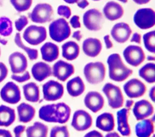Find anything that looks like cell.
<instances>
[{
    "label": "cell",
    "instance_id": "6da1fadb",
    "mask_svg": "<svg viewBox=\"0 0 155 137\" xmlns=\"http://www.w3.org/2000/svg\"><path fill=\"white\" fill-rule=\"evenodd\" d=\"M70 115V107L63 102L47 104L39 110V118L47 122L64 124L69 120Z\"/></svg>",
    "mask_w": 155,
    "mask_h": 137
},
{
    "label": "cell",
    "instance_id": "7a4b0ae2",
    "mask_svg": "<svg viewBox=\"0 0 155 137\" xmlns=\"http://www.w3.org/2000/svg\"><path fill=\"white\" fill-rule=\"evenodd\" d=\"M107 62L109 78L114 81H124L133 73V70L125 65L118 53L111 54L108 57Z\"/></svg>",
    "mask_w": 155,
    "mask_h": 137
},
{
    "label": "cell",
    "instance_id": "3957f363",
    "mask_svg": "<svg viewBox=\"0 0 155 137\" xmlns=\"http://www.w3.org/2000/svg\"><path fill=\"white\" fill-rule=\"evenodd\" d=\"M106 69L102 62H91L84 67V75L87 81L91 84H97L102 82L105 76Z\"/></svg>",
    "mask_w": 155,
    "mask_h": 137
},
{
    "label": "cell",
    "instance_id": "277c9868",
    "mask_svg": "<svg viewBox=\"0 0 155 137\" xmlns=\"http://www.w3.org/2000/svg\"><path fill=\"white\" fill-rule=\"evenodd\" d=\"M71 34V29L67 21L64 18L53 21L49 25V35L51 39L61 42L67 39Z\"/></svg>",
    "mask_w": 155,
    "mask_h": 137
},
{
    "label": "cell",
    "instance_id": "5b68a950",
    "mask_svg": "<svg viewBox=\"0 0 155 137\" xmlns=\"http://www.w3.org/2000/svg\"><path fill=\"white\" fill-rule=\"evenodd\" d=\"M102 92L107 98L108 105L111 109H117L123 106L124 97L119 87L108 82L104 85Z\"/></svg>",
    "mask_w": 155,
    "mask_h": 137
},
{
    "label": "cell",
    "instance_id": "8992f818",
    "mask_svg": "<svg viewBox=\"0 0 155 137\" xmlns=\"http://www.w3.org/2000/svg\"><path fill=\"white\" fill-rule=\"evenodd\" d=\"M133 21L139 28L149 29L155 25V12L151 8H140L134 13Z\"/></svg>",
    "mask_w": 155,
    "mask_h": 137
},
{
    "label": "cell",
    "instance_id": "52a82bcc",
    "mask_svg": "<svg viewBox=\"0 0 155 137\" xmlns=\"http://www.w3.org/2000/svg\"><path fill=\"white\" fill-rule=\"evenodd\" d=\"M22 36L29 44L37 45L46 39L47 30L43 26L31 25L26 28Z\"/></svg>",
    "mask_w": 155,
    "mask_h": 137
},
{
    "label": "cell",
    "instance_id": "ba28073f",
    "mask_svg": "<svg viewBox=\"0 0 155 137\" xmlns=\"http://www.w3.org/2000/svg\"><path fill=\"white\" fill-rule=\"evenodd\" d=\"M53 10L52 7L47 3L37 4L29 14L32 22L43 24L49 22L52 19Z\"/></svg>",
    "mask_w": 155,
    "mask_h": 137
},
{
    "label": "cell",
    "instance_id": "9c48e42d",
    "mask_svg": "<svg viewBox=\"0 0 155 137\" xmlns=\"http://www.w3.org/2000/svg\"><path fill=\"white\" fill-rule=\"evenodd\" d=\"M43 98L47 101H55L64 95V86L60 82L50 80L42 85Z\"/></svg>",
    "mask_w": 155,
    "mask_h": 137
},
{
    "label": "cell",
    "instance_id": "30bf717a",
    "mask_svg": "<svg viewBox=\"0 0 155 137\" xmlns=\"http://www.w3.org/2000/svg\"><path fill=\"white\" fill-rule=\"evenodd\" d=\"M0 96L4 102L10 104H16L21 99L20 89L15 82H7L0 91Z\"/></svg>",
    "mask_w": 155,
    "mask_h": 137
},
{
    "label": "cell",
    "instance_id": "8fae6325",
    "mask_svg": "<svg viewBox=\"0 0 155 137\" xmlns=\"http://www.w3.org/2000/svg\"><path fill=\"white\" fill-rule=\"evenodd\" d=\"M93 124V118L87 111L82 109L76 110L73 115L71 125L78 132H82L90 129Z\"/></svg>",
    "mask_w": 155,
    "mask_h": 137
},
{
    "label": "cell",
    "instance_id": "7c38bea8",
    "mask_svg": "<svg viewBox=\"0 0 155 137\" xmlns=\"http://www.w3.org/2000/svg\"><path fill=\"white\" fill-rule=\"evenodd\" d=\"M104 22L102 13L96 8L87 10L83 15L85 27L91 31H98L102 28Z\"/></svg>",
    "mask_w": 155,
    "mask_h": 137
},
{
    "label": "cell",
    "instance_id": "4fadbf2b",
    "mask_svg": "<svg viewBox=\"0 0 155 137\" xmlns=\"http://www.w3.org/2000/svg\"><path fill=\"white\" fill-rule=\"evenodd\" d=\"M123 56L126 62L133 67L139 66L145 59L143 49L135 45H128L123 52Z\"/></svg>",
    "mask_w": 155,
    "mask_h": 137
},
{
    "label": "cell",
    "instance_id": "5bb4252c",
    "mask_svg": "<svg viewBox=\"0 0 155 137\" xmlns=\"http://www.w3.org/2000/svg\"><path fill=\"white\" fill-rule=\"evenodd\" d=\"M126 95L131 98H137L142 96L147 91L145 84L137 78H133L128 81L123 86Z\"/></svg>",
    "mask_w": 155,
    "mask_h": 137
},
{
    "label": "cell",
    "instance_id": "9a60e30c",
    "mask_svg": "<svg viewBox=\"0 0 155 137\" xmlns=\"http://www.w3.org/2000/svg\"><path fill=\"white\" fill-rule=\"evenodd\" d=\"M74 73V65L64 61L59 60L53 65L52 75L61 81H65Z\"/></svg>",
    "mask_w": 155,
    "mask_h": 137
},
{
    "label": "cell",
    "instance_id": "2e32d148",
    "mask_svg": "<svg viewBox=\"0 0 155 137\" xmlns=\"http://www.w3.org/2000/svg\"><path fill=\"white\" fill-rule=\"evenodd\" d=\"M133 113L137 121L146 119L154 113L153 104L147 99H140L136 102L133 107Z\"/></svg>",
    "mask_w": 155,
    "mask_h": 137
},
{
    "label": "cell",
    "instance_id": "e0dca14e",
    "mask_svg": "<svg viewBox=\"0 0 155 137\" xmlns=\"http://www.w3.org/2000/svg\"><path fill=\"white\" fill-rule=\"evenodd\" d=\"M84 102L88 109L95 113L104 107L105 101L103 96L99 92L90 91L85 96Z\"/></svg>",
    "mask_w": 155,
    "mask_h": 137
},
{
    "label": "cell",
    "instance_id": "ac0fdd59",
    "mask_svg": "<svg viewBox=\"0 0 155 137\" xmlns=\"http://www.w3.org/2000/svg\"><path fill=\"white\" fill-rule=\"evenodd\" d=\"M8 62L13 74L24 73L28 66L27 58L23 53L19 52H15L10 54L8 57Z\"/></svg>",
    "mask_w": 155,
    "mask_h": 137
},
{
    "label": "cell",
    "instance_id": "d6986e66",
    "mask_svg": "<svg viewBox=\"0 0 155 137\" xmlns=\"http://www.w3.org/2000/svg\"><path fill=\"white\" fill-rule=\"evenodd\" d=\"M131 33L130 27L125 22L116 24L111 30L112 38L118 43H124L128 41Z\"/></svg>",
    "mask_w": 155,
    "mask_h": 137
},
{
    "label": "cell",
    "instance_id": "ffe728a7",
    "mask_svg": "<svg viewBox=\"0 0 155 137\" xmlns=\"http://www.w3.org/2000/svg\"><path fill=\"white\" fill-rule=\"evenodd\" d=\"M130 110L122 108L117 112V124L118 132L124 136H129L131 133V128L128 122Z\"/></svg>",
    "mask_w": 155,
    "mask_h": 137
},
{
    "label": "cell",
    "instance_id": "44dd1931",
    "mask_svg": "<svg viewBox=\"0 0 155 137\" xmlns=\"http://www.w3.org/2000/svg\"><path fill=\"white\" fill-rule=\"evenodd\" d=\"M102 48L101 41L97 38H88L85 39L82 43L84 53L89 57H96L99 55Z\"/></svg>",
    "mask_w": 155,
    "mask_h": 137
},
{
    "label": "cell",
    "instance_id": "7402d4cb",
    "mask_svg": "<svg viewBox=\"0 0 155 137\" xmlns=\"http://www.w3.org/2000/svg\"><path fill=\"white\" fill-rule=\"evenodd\" d=\"M31 74L35 80L42 82L52 75L51 67L47 63L42 61L35 63L31 69Z\"/></svg>",
    "mask_w": 155,
    "mask_h": 137
},
{
    "label": "cell",
    "instance_id": "603a6c76",
    "mask_svg": "<svg viewBox=\"0 0 155 137\" xmlns=\"http://www.w3.org/2000/svg\"><path fill=\"white\" fill-rule=\"evenodd\" d=\"M114 117L111 113H102L96 119V127L104 132H111L114 130Z\"/></svg>",
    "mask_w": 155,
    "mask_h": 137
},
{
    "label": "cell",
    "instance_id": "cb8c5ba5",
    "mask_svg": "<svg viewBox=\"0 0 155 137\" xmlns=\"http://www.w3.org/2000/svg\"><path fill=\"white\" fill-rule=\"evenodd\" d=\"M103 12L107 19L115 21L123 16L124 11L119 3L114 1H109L104 7Z\"/></svg>",
    "mask_w": 155,
    "mask_h": 137
},
{
    "label": "cell",
    "instance_id": "d4e9b609",
    "mask_svg": "<svg viewBox=\"0 0 155 137\" xmlns=\"http://www.w3.org/2000/svg\"><path fill=\"white\" fill-rule=\"evenodd\" d=\"M154 120L144 119L138 122L134 127V131L137 137H150L154 133Z\"/></svg>",
    "mask_w": 155,
    "mask_h": 137
},
{
    "label": "cell",
    "instance_id": "484cf974",
    "mask_svg": "<svg viewBox=\"0 0 155 137\" xmlns=\"http://www.w3.org/2000/svg\"><path fill=\"white\" fill-rule=\"evenodd\" d=\"M41 53L44 61L51 62L58 58L59 49L56 44L47 42L41 47Z\"/></svg>",
    "mask_w": 155,
    "mask_h": 137
},
{
    "label": "cell",
    "instance_id": "4316f807",
    "mask_svg": "<svg viewBox=\"0 0 155 137\" xmlns=\"http://www.w3.org/2000/svg\"><path fill=\"white\" fill-rule=\"evenodd\" d=\"M17 112L19 121L22 123L30 122L36 113L35 107L25 102H22L17 106Z\"/></svg>",
    "mask_w": 155,
    "mask_h": 137
},
{
    "label": "cell",
    "instance_id": "83f0119b",
    "mask_svg": "<svg viewBox=\"0 0 155 137\" xmlns=\"http://www.w3.org/2000/svg\"><path fill=\"white\" fill-rule=\"evenodd\" d=\"M66 88L69 95L72 97H78L84 92L85 86L81 78L78 76L67 82Z\"/></svg>",
    "mask_w": 155,
    "mask_h": 137
},
{
    "label": "cell",
    "instance_id": "f1b7e54d",
    "mask_svg": "<svg viewBox=\"0 0 155 137\" xmlns=\"http://www.w3.org/2000/svg\"><path fill=\"white\" fill-rule=\"evenodd\" d=\"M80 53L79 45L72 41L65 42L62 45V55L68 61H73L76 59Z\"/></svg>",
    "mask_w": 155,
    "mask_h": 137
},
{
    "label": "cell",
    "instance_id": "f546056e",
    "mask_svg": "<svg viewBox=\"0 0 155 137\" xmlns=\"http://www.w3.org/2000/svg\"><path fill=\"white\" fill-rule=\"evenodd\" d=\"M48 128L42 122L36 121L25 129L26 137H47Z\"/></svg>",
    "mask_w": 155,
    "mask_h": 137
},
{
    "label": "cell",
    "instance_id": "4dcf8cb0",
    "mask_svg": "<svg viewBox=\"0 0 155 137\" xmlns=\"http://www.w3.org/2000/svg\"><path fill=\"white\" fill-rule=\"evenodd\" d=\"M15 119L16 113L13 109L5 105H0V126L8 127Z\"/></svg>",
    "mask_w": 155,
    "mask_h": 137
},
{
    "label": "cell",
    "instance_id": "1f68e13d",
    "mask_svg": "<svg viewBox=\"0 0 155 137\" xmlns=\"http://www.w3.org/2000/svg\"><path fill=\"white\" fill-rule=\"evenodd\" d=\"M25 99L31 102H37L40 98V92L38 85L33 82H28L22 86Z\"/></svg>",
    "mask_w": 155,
    "mask_h": 137
},
{
    "label": "cell",
    "instance_id": "d6a6232c",
    "mask_svg": "<svg viewBox=\"0 0 155 137\" xmlns=\"http://www.w3.org/2000/svg\"><path fill=\"white\" fill-rule=\"evenodd\" d=\"M139 75L148 83L155 82V64L149 62L142 67L139 70Z\"/></svg>",
    "mask_w": 155,
    "mask_h": 137
},
{
    "label": "cell",
    "instance_id": "836d02e7",
    "mask_svg": "<svg viewBox=\"0 0 155 137\" xmlns=\"http://www.w3.org/2000/svg\"><path fill=\"white\" fill-rule=\"evenodd\" d=\"M14 41H15V43L16 44V45L18 47H19L21 49L24 50L27 53V54L30 60L33 61V60H35L38 58V50L35 49V48H31L25 46L22 41L21 35L19 33H17L15 35Z\"/></svg>",
    "mask_w": 155,
    "mask_h": 137
},
{
    "label": "cell",
    "instance_id": "e575fe53",
    "mask_svg": "<svg viewBox=\"0 0 155 137\" xmlns=\"http://www.w3.org/2000/svg\"><path fill=\"white\" fill-rule=\"evenodd\" d=\"M12 32L13 24L10 18L7 16L0 17V35L8 36Z\"/></svg>",
    "mask_w": 155,
    "mask_h": 137
},
{
    "label": "cell",
    "instance_id": "d590c367",
    "mask_svg": "<svg viewBox=\"0 0 155 137\" xmlns=\"http://www.w3.org/2000/svg\"><path fill=\"white\" fill-rule=\"evenodd\" d=\"M143 44L145 48L152 53H155V31L146 33L143 36Z\"/></svg>",
    "mask_w": 155,
    "mask_h": 137
},
{
    "label": "cell",
    "instance_id": "8d00e7d4",
    "mask_svg": "<svg viewBox=\"0 0 155 137\" xmlns=\"http://www.w3.org/2000/svg\"><path fill=\"white\" fill-rule=\"evenodd\" d=\"M50 137H70V133L67 125H56L51 128Z\"/></svg>",
    "mask_w": 155,
    "mask_h": 137
},
{
    "label": "cell",
    "instance_id": "74e56055",
    "mask_svg": "<svg viewBox=\"0 0 155 137\" xmlns=\"http://www.w3.org/2000/svg\"><path fill=\"white\" fill-rule=\"evenodd\" d=\"M10 2L16 10L18 12H22L30 8L32 4V0H10Z\"/></svg>",
    "mask_w": 155,
    "mask_h": 137
},
{
    "label": "cell",
    "instance_id": "f35d334b",
    "mask_svg": "<svg viewBox=\"0 0 155 137\" xmlns=\"http://www.w3.org/2000/svg\"><path fill=\"white\" fill-rule=\"evenodd\" d=\"M28 18L25 16L22 15L19 19L15 21V24L16 29L18 32L22 31V29L28 24Z\"/></svg>",
    "mask_w": 155,
    "mask_h": 137
},
{
    "label": "cell",
    "instance_id": "ab89813d",
    "mask_svg": "<svg viewBox=\"0 0 155 137\" xmlns=\"http://www.w3.org/2000/svg\"><path fill=\"white\" fill-rule=\"evenodd\" d=\"M57 12L59 15L64 16L67 19L70 17L71 14L70 8L67 5H61L58 7Z\"/></svg>",
    "mask_w": 155,
    "mask_h": 137
},
{
    "label": "cell",
    "instance_id": "60d3db41",
    "mask_svg": "<svg viewBox=\"0 0 155 137\" xmlns=\"http://www.w3.org/2000/svg\"><path fill=\"white\" fill-rule=\"evenodd\" d=\"M11 78L19 83L25 82L30 79V75L28 71L24 72L22 75H18L16 74H13L11 76Z\"/></svg>",
    "mask_w": 155,
    "mask_h": 137
},
{
    "label": "cell",
    "instance_id": "b9f144b4",
    "mask_svg": "<svg viewBox=\"0 0 155 137\" xmlns=\"http://www.w3.org/2000/svg\"><path fill=\"white\" fill-rule=\"evenodd\" d=\"M25 129L26 127L24 125H16L13 129L15 137H26Z\"/></svg>",
    "mask_w": 155,
    "mask_h": 137
},
{
    "label": "cell",
    "instance_id": "7bdbcfd3",
    "mask_svg": "<svg viewBox=\"0 0 155 137\" xmlns=\"http://www.w3.org/2000/svg\"><path fill=\"white\" fill-rule=\"evenodd\" d=\"M8 68L4 63L0 62V83L2 82L8 75Z\"/></svg>",
    "mask_w": 155,
    "mask_h": 137
},
{
    "label": "cell",
    "instance_id": "ee69618b",
    "mask_svg": "<svg viewBox=\"0 0 155 137\" xmlns=\"http://www.w3.org/2000/svg\"><path fill=\"white\" fill-rule=\"evenodd\" d=\"M70 23L71 25L74 28H77L81 27V23L79 21V16L78 15H74L70 19Z\"/></svg>",
    "mask_w": 155,
    "mask_h": 137
},
{
    "label": "cell",
    "instance_id": "f6af8a7d",
    "mask_svg": "<svg viewBox=\"0 0 155 137\" xmlns=\"http://www.w3.org/2000/svg\"><path fill=\"white\" fill-rule=\"evenodd\" d=\"M84 137H104V136L101 132L96 130H93L87 133Z\"/></svg>",
    "mask_w": 155,
    "mask_h": 137
},
{
    "label": "cell",
    "instance_id": "bcb514c9",
    "mask_svg": "<svg viewBox=\"0 0 155 137\" xmlns=\"http://www.w3.org/2000/svg\"><path fill=\"white\" fill-rule=\"evenodd\" d=\"M104 42H105V44L106 48L107 49H110V48H111L113 47V42H111V41L110 40V38L109 35H107L104 36Z\"/></svg>",
    "mask_w": 155,
    "mask_h": 137
},
{
    "label": "cell",
    "instance_id": "7dc6e473",
    "mask_svg": "<svg viewBox=\"0 0 155 137\" xmlns=\"http://www.w3.org/2000/svg\"><path fill=\"white\" fill-rule=\"evenodd\" d=\"M131 42H134L138 44H140L141 43V36L139 33L135 32L132 36V38L131 39Z\"/></svg>",
    "mask_w": 155,
    "mask_h": 137
},
{
    "label": "cell",
    "instance_id": "c3c4849f",
    "mask_svg": "<svg viewBox=\"0 0 155 137\" xmlns=\"http://www.w3.org/2000/svg\"><path fill=\"white\" fill-rule=\"evenodd\" d=\"M0 137H13V136L8 130L0 129Z\"/></svg>",
    "mask_w": 155,
    "mask_h": 137
},
{
    "label": "cell",
    "instance_id": "681fc988",
    "mask_svg": "<svg viewBox=\"0 0 155 137\" xmlns=\"http://www.w3.org/2000/svg\"><path fill=\"white\" fill-rule=\"evenodd\" d=\"M77 5L79 8L84 9L89 5V2L87 0H79L77 2Z\"/></svg>",
    "mask_w": 155,
    "mask_h": 137
},
{
    "label": "cell",
    "instance_id": "f907efd6",
    "mask_svg": "<svg viewBox=\"0 0 155 137\" xmlns=\"http://www.w3.org/2000/svg\"><path fill=\"white\" fill-rule=\"evenodd\" d=\"M149 97L153 102L155 101V87L153 86L151 88L149 92Z\"/></svg>",
    "mask_w": 155,
    "mask_h": 137
},
{
    "label": "cell",
    "instance_id": "816d5d0a",
    "mask_svg": "<svg viewBox=\"0 0 155 137\" xmlns=\"http://www.w3.org/2000/svg\"><path fill=\"white\" fill-rule=\"evenodd\" d=\"M72 36H73V38H74L75 39H76V40L78 41H81V39H82V34H81V31H79V30L75 31V32L73 33Z\"/></svg>",
    "mask_w": 155,
    "mask_h": 137
},
{
    "label": "cell",
    "instance_id": "f5cc1de1",
    "mask_svg": "<svg viewBox=\"0 0 155 137\" xmlns=\"http://www.w3.org/2000/svg\"><path fill=\"white\" fill-rule=\"evenodd\" d=\"M134 104V101L133 99H127L126 101V102H125V108L130 110L131 109V108L133 106Z\"/></svg>",
    "mask_w": 155,
    "mask_h": 137
},
{
    "label": "cell",
    "instance_id": "db71d44e",
    "mask_svg": "<svg viewBox=\"0 0 155 137\" xmlns=\"http://www.w3.org/2000/svg\"><path fill=\"white\" fill-rule=\"evenodd\" d=\"M105 137H120L119 134L116 132H110L107 133Z\"/></svg>",
    "mask_w": 155,
    "mask_h": 137
},
{
    "label": "cell",
    "instance_id": "11a10c76",
    "mask_svg": "<svg viewBox=\"0 0 155 137\" xmlns=\"http://www.w3.org/2000/svg\"><path fill=\"white\" fill-rule=\"evenodd\" d=\"M133 1L139 5L145 4L150 1V0H133Z\"/></svg>",
    "mask_w": 155,
    "mask_h": 137
},
{
    "label": "cell",
    "instance_id": "9f6ffc18",
    "mask_svg": "<svg viewBox=\"0 0 155 137\" xmlns=\"http://www.w3.org/2000/svg\"><path fill=\"white\" fill-rule=\"evenodd\" d=\"M65 2L68 3V4H74V3H77V2L79 1V0H64Z\"/></svg>",
    "mask_w": 155,
    "mask_h": 137
},
{
    "label": "cell",
    "instance_id": "6f0895ef",
    "mask_svg": "<svg viewBox=\"0 0 155 137\" xmlns=\"http://www.w3.org/2000/svg\"><path fill=\"white\" fill-rule=\"evenodd\" d=\"M147 59L148 61H155V57L154 56H151V55H149L147 56Z\"/></svg>",
    "mask_w": 155,
    "mask_h": 137
},
{
    "label": "cell",
    "instance_id": "680465c9",
    "mask_svg": "<svg viewBox=\"0 0 155 137\" xmlns=\"http://www.w3.org/2000/svg\"><path fill=\"white\" fill-rule=\"evenodd\" d=\"M7 42H8V41H7V40H5V39H2V38H1V37H0V43L1 44H2V45H6L7 44Z\"/></svg>",
    "mask_w": 155,
    "mask_h": 137
},
{
    "label": "cell",
    "instance_id": "91938a15",
    "mask_svg": "<svg viewBox=\"0 0 155 137\" xmlns=\"http://www.w3.org/2000/svg\"><path fill=\"white\" fill-rule=\"evenodd\" d=\"M118 1H119L123 3H127L128 2V0H118Z\"/></svg>",
    "mask_w": 155,
    "mask_h": 137
},
{
    "label": "cell",
    "instance_id": "94428289",
    "mask_svg": "<svg viewBox=\"0 0 155 137\" xmlns=\"http://www.w3.org/2000/svg\"><path fill=\"white\" fill-rule=\"evenodd\" d=\"M152 137H155V135H153V136H152Z\"/></svg>",
    "mask_w": 155,
    "mask_h": 137
},
{
    "label": "cell",
    "instance_id": "6125c7cd",
    "mask_svg": "<svg viewBox=\"0 0 155 137\" xmlns=\"http://www.w3.org/2000/svg\"><path fill=\"white\" fill-rule=\"evenodd\" d=\"M93 1H100V0H93Z\"/></svg>",
    "mask_w": 155,
    "mask_h": 137
},
{
    "label": "cell",
    "instance_id": "be15d7a7",
    "mask_svg": "<svg viewBox=\"0 0 155 137\" xmlns=\"http://www.w3.org/2000/svg\"><path fill=\"white\" fill-rule=\"evenodd\" d=\"M0 56H1V48H0Z\"/></svg>",
    "mask_w": 155,
    "mask_h": 137
}]
</instances>
